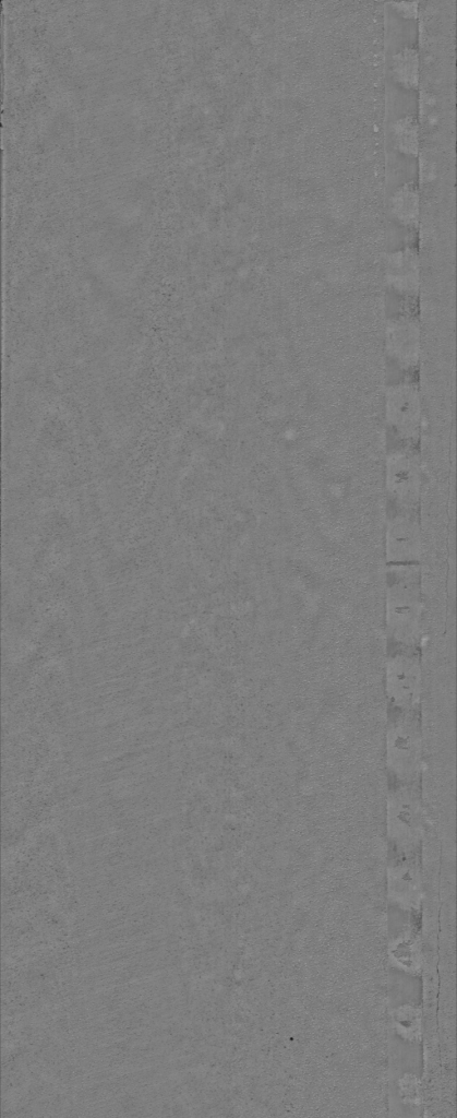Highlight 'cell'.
Here are the masks:
<instances>
[{"label":"cell","mask_w":457,"mask_h":1118,"mask_svg":"<svg viewBox=\"0 0 457 1118\" xmlns=\"http://www.w3.org/2000/svg\"><path fill=\"white\" fill-rule=\"evenodd\" d=\"M423 606L420 564L387 566L385 629L395 647L418 649L422 635Z\"/></svg>","instance_id":"1"},{"label":"cell","mask_w":457,"mask_h":1118,"mask_svg":"<svg viewBox=\"0 0 457 1118\" xmlns=\"http://www.w3.org/2000/svg\"><path fill=\"white\" fill-rule=\"evenodd\" d=\"M386 835L396 854L418 853L425 835V814L417 783H396L386 798Z\"/></svg>","instance_id":"2"},{"label":"cell","mask_w":457,"mask_h":1118,"mask_svg":"<svg viewBox=\"0 0 457 1118\" xmlns=\"http://www.w3.org/2000/svg\"><path fill=\"white\" fill-rule=\"evenodd\" d=\"M385 763L396 783L419 781L423 756L418 710L397 712L389 721L385 736Z\"/></svg>","instance_id":"3"},{"label":"cell","mask_w":457,"mask_h":1118,"mask_svg":"<svg viewBox=\"0 0 457 1118\" xmlns=\"http://www.w3.org/2000/svg\"><path fill=\"white\" fill-rule=\"evenodd\" d=\"M385 694L396 712L418 710L422 689V665L418 649L395 647L384 673Z\"/></svg>","instance_id":"4"},{"label":"cell","mask_w":457,"mask_h":1118,"mask_svg":"<svg viewBox=\"0 0 457 1118\" xmlns=\"http://www.w3.org/2000/svg\"><path fill=\"white\" fill-rule=\"evenodd\" d=\"M423 473L417 453L408 448L392 451L385 465V490L390 508L419 511Z\"/></svg>","instance_id":"5"},{"label":"cell","mask_w":457,"mask_h":1118,"mask_svg":"<svg viewBox=\"0 0 457 1118\" xmlns=\"http://www.w3.org/2000/svg\"><path fill=\"white\" fill-rule=\"evenodd\" d=\"M384 554L389 564H420L423 538L419 511L388 509Z\"/></svg>","instance_id":"6"},{"label":"cell","mask_w":457,"mask_h":1118,"mask_svg":"<svg viewBox=\"0 0 457 1118\" xmlns=\"http://www.w3.org/2000/svg\"><path fill=\"white\" fill-rule=\"evenodd\" d=\"M388 416L393 425L405 436L416 432L419 421V400L410 385L396 388L388 396Z\"/></svg>","instance_id":"7"},{"label":"cell","mask_w":457,"mask_h":1118,"mask_svg":"<svg viewBox=\"0 0 457 1118\" xmlns=\"http://www.w3.org/2000/svg\"><path fill=\"white\" fill-rule=\"evenodd\" d=\"M393 72L395 79L408 87L418 83V53L413 48L406 47L394 56Z\"/></svg>","instance_id":"8"},{"label":"cell","mask_w":457,"mask_h":1118,"mask_svg":"<svg viewBox=\"0 0 457 1118\" xmlns=\"http://www.w3.org/2000/svg\"><path fill=\"white\" fill-rule=\"evenodd\" d=\"M393 211L404 222H412L418 214V193L413 186L398 189L392 199Z\"/></svg>","instance_id":"9"},{"label":"cell","mask_w":457,"mask_h":1118,"mask_svg":"<svg viewBox=\"0 0 457 1118\" xmlns=\"http://www.w3.org/2000/svg\"><path fill=\"white\" fill-rule=\"evenodd\" d=\"M394 134L399 151L406 154H414L418 150V130L416 120L411 116L397 120L394 124Z\"/></svg>","instance_id":"10"}]
</instances>
